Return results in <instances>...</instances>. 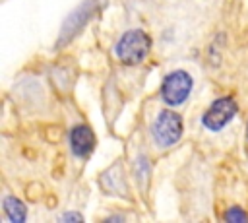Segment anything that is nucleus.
Segmentation results:
<instances>
[{
  "label": "nucleus",
  "mask_w": 248,
  "mask_h": 223,
  "mask_svg": "<svg viewBox=\"0 0 248 223\" xmlns=\"http://www.w3.org/2000/svg\"><path fill=\"white\" fill-rule=\"evenodd\" d=\"M107 6V0H83L62 23L60 27V33H58V41H56V47H64L68 45L85 25L91 17L97 16V12H101L103 8Z\"/></svg>",
  "instance_id": "1"
},
{
  "label": "nucleus",
  "mask_w": 248,
  "mask_h": 223,
  "mask_svg": "<svg viewBox=\"0 0 248 223\" xmlns=\"http://www.w3.org/2000/svg\"><path fill=\"white\" fill-rule=\"evenodd\" d=\"M124 217H120V215H112V217H107V221H122Z\"/></svg>",
  "instance_id": "10"
},
{
  "label": "nucleus",
  "mask_w": 248,
  "mask_h": 223,
  "mask_svg": "<svg viewBox=\"0 0 248 223\" xmlns=\"http://www.w3.org/2000/svg\"><path fill=\"white\" fill-rule=\"evenodd\" d=\"M149 48H151L149 35L141 29H130L118 39V43L114 47V52H116V56L122 64L134 66V64H140L147 56Z\"/></svg>",
  "instance_id": "2"
},
{
  "label": "nucleus",
  "mask_w": 248,
  "mask_h": 223,
  "mask_svg": "<svg viewBox=\"0 0 248 223\" xmlns=\"http://www.w3.org/2000/svg\"><path fill=\"white\" fill-rule=\"evenodd\" d=\"M246 136H248V130H246Z\"/></svg>",
  "instance_id": "11"
},
{
  "label": "nucleus",
  "mask_w": 248,
  "mask_h": 223,
  "mask_svg": "<svg viewBox=\"0 0 248 223\" xmlns=\"http://www.w3.org/2000/svg\"><path fill=\"white\" fill-rule=\"evenodd\" d=\"M223 219L227 221V223H246L248 221V213L242 209V207H229L227 211H225V215H223Z\"/></svg>",
  "instance_id": "8"
},
{
  "label": "nucleus",
  "mask_w": 248,
  "mask_h": 223,
  "mask_svg": "<svg viewBox=\"0 0 248 223\" xmlns=\"http://www.w3.org/2000/svg\"><path fill=\"white\" fill-rule=\"evenodd\" d=\"M153 138L159 145L169 147L174 145L182 136V118L174 111H161L153 122Z\"/></svg>",
  "instance_id": "5"
},
{
  "label": "nucleus",
  "mask_w": 248,
  "mask_h": 223,
  "mask_svg": "<svg viewBox=\"0 0 248 223\" xmlns=\"http://www.w3.org/2000/svg\"><path fill=\"white\" fill-rule=\"evenodd\" d=\"M4 211L8 215V219L12 223H23L27 217V207L21 200H17L16 196H6L4 198Z\"/></svg>",
  "instance_id": "7"
},
{
  "label": "nucleus",
  "mask_w": 248,
  "mask_h": 223,
  "mask_svg": "<svg viewBox=\"0 0 248 223\" xmlns=\"http://www.w3.org/2000/svg\"><path fill=\"white\" fill-rule=\"evenodd\" d=\"M236 112H238V105L232 97H219L203 112L202 124L211 132H219L221 128H225L234 118Z\"/></svg>",
  "instance_id": "4"
},
{
  "label": "nucleus",
  "mask_w": 248,
  "mask_h": 223,
  "mask_svg": "<svg viewBox=\"0 0 248 223\" xmlns=\"http://www.w3.org/2000/svg\"><path fill=\"white\" fill-rule=\"evenodd\" d=\"M58 219H60V221H83V215L72 211V213H64V215H60Z\"/></svg>",
  "instance_id": "9"
},
{
  "label": "nucleus",
  "mask_w": 248,
  "mask_h": 223,
  "mask_svg": "<svg viewBox=\"0 0 248 223\" xmlns=\"http://www.w3.org/2000/svg\"><path fill=\"white\" fill-rule=\"evenodd\" d=\"M70 145L76 157H87L95 149V134L87 124H78L70 132Z\"/></svg>",
  "instance_id": "6"
},
{
  "label": "nucleus",
  "mask_w": 248,
  "mask_h": 223,
  "mask_svg": "<svg viewBox=\"0 0 248 223\" xmlns=\"http://www.w3.org/2000/svg\"><path fill=\"white\" fill-rule=\"evenodd\" d=\"M192 85H194V80L186 70H174L169 76H165L161 83V97L167 105L178 107L188 99Z\"/></svg>",
  "instance_id": "3"
}]
</instances>
